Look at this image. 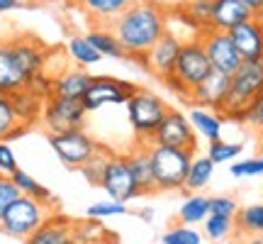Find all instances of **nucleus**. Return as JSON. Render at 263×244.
I'll return each instance as SVG.
<instances>
[{
	"label": "nucleus",
	"mask_w": 263,
	"mask_h": 244,
	"mask_svg": "<svg viewBox=\"0 0 263 244\" xmlns=\"http://www.w3.org/2000/svg\"><path fill=\"white\" fill-rule=\"evenodd\" d=\"M110 29L120 39L127 59L139 61L168 29V12L156 8L149 0H137L115 20Z\"/></svg>",
	"instance_id": "f257e3e1"
},
{
	"label": "nucleus",
	"mask_w": 263,
	"mask_h": 244,
	"mask_svg": "<svg viewBox=\"0 0 263 244\" xmlns=\"http://www.w3.org/2000/svg\"><path fill=\"white\" fill-rule=\"evenodd\" d=\"M263 95V59L241 61V66L232 74V88L222 108V117L232 122H244L249 105Z\"/></svg>",
	"instance_id": "f03ea898"
},
{
	"label": "nucleus",
	"mask_w": 263,
	"mask_h": 244,
	"mask_svg": "<svg viewBox=\"0 0 263 244\" xmlns=\"http://www.w3.org/2000/svg\"><path fill=\"white\" fill-rule=\"evenodd\" d=\"M124 108H127V120H129L134 140L139 144H151L154 132L159 130L161 120L168 113V103L146 88H137L127 98Z\"/></svg>",
	"instance_id": "7ed1b4c3"
},
{
	"label": "nucleus",
	"mask_w": 263,
	"mask_h": 244,
	"mask_svg": "<svg viewBox=\"0 0 263 244\" xmlns=\"http://www.w3.org/2000/svg\"><path fill=\"white\" fill-rule=\"evenodd\" d=\"M149 154H151V164H154L156 193H178V190H185V176H188L193 151L149 144Z\"/></svg>",
	"instance_id": "20e7f679"
},
{
	"label": "nucleus",
	"mask_w": 263,
	"mask_h": 244,
	"mask_svg": "<svg viewBox=\"0 0 263 244\" xmlns=\"http://www.w3.org/2000/svg\"><path fill=\"white\" fill-rule=\"evenodd\" d=\"M54 213V205L34 200V198L20 196L12 205L5 210V215L0 220V232L10 239L25 242L37 227L44 225V220Z\"/></svg>",
	"instance_id": "39448f33"
},
{
	"label": "nucleus",
	"mask_w": 263,
	"mask_h": 244,
	"mask_svg": "<svg viewBox=\"0 0 263 244\" xmlns=\"http://www.w3.org/2000/svg\"><path fill=\"white\" fill-rule=\"evenodd\" d=\"M49 147L57 154V159L64 164L66 169H81L85 161L93 156L95 151L100 149L103 144L90 137L85 130H71L61 132V134H49Z\"/></svg>",
	"instance_id": "423d86ee"
},
{
	"label": "nucleus",
	"mask_w": 263,
	"mask_h": 244,
	"mask_svg": "<svg viewBox=\"0 0 263 244\" xmlns=\"http://www.w3.org/2000/svg\"><path fill=\"white\" fill-rule=\"evenodd\" d=\"M100 188H103L110 200H117V203H129L134 198H141V188L137 183V176L132 171L129 161H127V154H115L110 156L107 166L103 171V179H100Z\"/></svg>",
	"instance_id": "0eeeda50"
},
{
	"label": "nucleus",
	"mask_w": 263,
	"mask_h": 244,
	"mask_svg": "<svg viewBox=\"0 0 263 244\" xmlns=\"http://www.w3.org/2000/svg\"><path fill=\"white\" fill-rule=\"evenodd\" d=\"M85 108L81 100H68V98H57L51 95L44 100V110L39 122L44 125L47 134H61L71 130H85Z\"/></svg>",
	"instance_id": "6e6552de"
},
{
	"label": "nucleus",
	"mask_w": 263,
	"mask_h": 244,
	"mask_svg": "<svg viewBox=\"0 0 263 244\" xmlns=\"http://www.w3.org/2000/svg\"><path fill=\"white\" fill-rule=\"evenodd\" d=\"M212 74V64L207 59L205 49L200 44L197 37L183 39L178 51V59H176V68H173V76L178 78L180 83H185L193 91L197 83H202L207 76Z\"/></svg>",
	"instance_id": "1a4fd4ad"
},
{
	"label": "nucleus",
	"mask_w": 263,
	"mask_h": 244,
	"mask_svg": "<svg viewBox=\"0 0 263 244\" xmlns=\"http://www.w3.org/2000/svg\"><path fill=\"white\" fill-rule=\"evenodd\" d=\"M151 144L159 147H171V149H183V151H197V134L190 125L188 115L180 110H171L166 113V117L161 120L159 130L154 132Z\"/></svg>",
	"instance_id": "9d476101"
},
{
	"label": "nucleus",
	"mask_w": 263,
	"mask_h": 244,
	"mask_svg": "<svg viewBox=\"0 0 263 244\" xmlns=\"http://www.w3.org/2000/svg\"><path fill=\"white\" fill-rule=\"evenodd\" d=\"M139 85L127 83V81H120V78H112V76H93V81L88 85L85 95L81 98L85 113H95L105 105H124L127 98H129Z\"/></svg>",
	"instance_id": "9b49d317"
},
{
	"label": "nucleus",
	"mask_w": 263,
	"mask_h": 244,
	"mask_svg": "<svg viewBox=\"0 0 263 244\" xmlns=\"http://www.w3.org/2000/svg\"><path fill=\"white\" fill-rule=\"evenodd\" d=\"M197 39H200V44H202L207 59L212 64V71H222V74L232 76L241 66V61H244V59L239 57V51H236L229 32L210 27V29H202L197 34Z\"/></svg>",
	"instance_id": "f8f14e48"
},
{
	"label": "nucleus",
	"mask_w": 263,
	"mask_h": 244,
	"mask_svg": "<svg viewBox=\"0 0 263 244\" xmlns=\"http://www.w3.org/2000/svg\"><path fill=\"white\" fill-rule=\"evenodd\" d=\"M180 44H183V39H180L176 32L166 29V34H163V37L149 49V54L139 61L141 68L154 74L159 81L168 78V76L173 74V68H176V59H178Z\"/></svg>",
	"instance_id": "ddd939ff"
},
{
	"label": "nucleus",
	"mask_w": 263,
	"mask_h": 244,
	"mask_svg": "<svg viewBox=\"0 0 263 244\" xmlns=\"http://www.w3.org/2000/svg\"><path fill=\"white\" fill-rule=\"evenodd\" d=\"M229 88H232V76L222 74V71H212L202 83H197L188 95V103L193 108H207L222 113L227 98H229Z\"/></svg>",
	"instance_id": "4468645a"
},
{
	"label": "nucleus",
	"mask_w": 263,
	"mask_h": 244,
	"mask_svg": "<svg viewBox=\"0 0 263 244\" xmlns=\"http://www.w3.org/2000/svg\"><path fill=\"white\" fill-rule=\"evenodd\" d=\"M229 37L234 42L239 57L244 61L251 59H263V20L261 18H251L236 25L234 29H229Z\"/></svg>",
	"instance_id": "2eb2a0df"
},
{
	"label": "nucleus",
	"mask_w": 263,
	"mask_h": 244,
	"mask_svg": "<svg viewBox=\"0 0 263 244\" xmlns=\"http://www.w3.org/2000/svg\"><path fill=\"white\" fill-rule=\"evenodd\" d=\"M71 239H73V220L61 213H51L44 220V225L37 227L22 244H68Z\"/></svg>",
	"instance_id": "dca6fc26"
},
{
	"label": "nucleus",
	"mask_w": 263,
	"mask_h": 244,
	"mask_svg": "<svg viewBox=\"0 0 263 244\" xmlns=\"http://www.w3.org/2000/svg\"><path fill=\"white\" fill-rule=\"evenodd\" d=\"M27 85V76L22 74L17 59L12 54L10 39L0 42V95H12Z\"/></svg>",
	"instance_id": "f3484780"
},
{
	"label": "nucleus",
	"mask_w": 263,
	"mask_h": 244,
	"mask_svg": "<svg viewBox=\"0 0 263 244\" xmlns=\"http://www.w3.org/2000/svg\"><path fill=\"white\" fill-rule=\"evenodd\" d=\"M73 3L88 15L90 22H95L98 27H105V25H112L137 0H73Z\"/></svg>",
	"instance_id": "a211bd4d"
},
{
	"label": "nucleus",
	"mask_w": 263,
	"mask_h": 244,
	"mask_svg": "<svg viewBox=\"0 0 263 244\" xmlns=\"http://www.w3.org/2000/svg\"><path fill=\"white\" fill-rule=\"evenodd\" d=\"M93 81V76L85 68H66L61 74L54 76L51 83V95L57 98H68V100H81L88 91V85Z\"/></svg>",
	"instance_id": "6ab92c4d"
},
{
	"label": "nucleus",
	"mask_w": 263,
	"mask_h": 244,
	"mask_svg": "<svg viewBox=\"0 0 263 244\" xmlns=\"http://www.w3.org/2000/svg\"><path fill=\"white\" fill-rule=\"evenodd\" d=\"M127 154L132 171L137 176V183L141 188V196H151L156 193V179H154V164H151V154H149V144H139L134 142V147Z\"/></svg>",
	"instance_id": "aec40b11"
},
{
	"label": "nucleus",
	"mask_w": 263,
	"mask_h": 244,
	"mask_svg": "<svg viewBox=\"0 0 263 244\" xmlns=\"http://www.w3.org/2000/svg\"><path fill=\"white\" fill-rule=\"evenodd\" d=\"M256 18L241 0H212V27L229 32L236 25Z\"/></svg>",
	"instance_id": "412c9836"
},
{
	"label": "nucleus",
	"mask_w": 263,
	"mask_h": 244,
	"mask_svg": "<svg viewBox=\"0 0 263 244\" xmlns=\"http://www.w3.org/2000/svg\"><path fill=\"white\" fill-rule=\"evenodd\" d=\"M188 120L193 125V130H195L197 137H202V140L210 144V142H217L222 140V130H224V117L215 110H207V108H193L188 113Z\"/></svg>",
	"instance_id": "4be33fe9"
},
{
	"label": "nucleus",
	"mask_w": 263,
	"mask_h": 244,
	"mask_svg": "<svg viewBox=\"0 0 263 244\" xmlns=\"http://www.w3.org/2000/svg\"><path fill=\"white\" fill-rule=\"evenodd\" d=\"M215 176V164L207 154H193L188 166V176H185V190L188 193H200L202 188H207V183Z\"/></svg>",
	"instance_id": "5701e85b"
},
{
	"label": "nucleus",
	"mask_w": 263,
	"mask_h": 244,
	"mask_svg": "<svg viewBox=\"0 0 263 244\" xmlns=\"http://www.w3.org/2000/svg\"><path fill=\"white\" fill-rule=\"evenodd\" d=\"M10 100H12V108H15V113H17L22 125L29 127V125L39 122L42 110H44V100H42V98H37L34 93H29L27 88H22V91L10 95Z\"/></svg>",
	"instance_id": "b1692460"
},
{
	"label": "nucleus",
	"mask_w": 263,
	"mask_h": 244,
	"mask_svg": "<svg viewBox=\"0 0 263 244\" xmlns=\"http://www.w3.org/2000/svg\"><path fill=\"white\" fill-rule=\"evenodd\" d=\"M85 39L93 44L95 51L103 59H127L120 39L115 37V32L110 27H93L85 34Z\"/></svg>",
	"instance_id": "393cba45"
},
{
	"label": "nucleus",
	"mask_w": 263,
	"mask_h": 244,
	"mask_svg": "<svg viewBox=\"0 0 263 244\" xmlns=\"http://www.w3.org/2000/svg\"><path fill=\"white\" fill-rule=\"evenodd\" d=\"M29 127L22 125L12 108V100L10 95H0V142H10V140H17L22 137Z\"/></svg>",
	"instance_id": "a878e982"
},
{
	"label": "nucleus",
	"mask_w": 263,
	"mask_h": 244,
	"mask_svg": "<svg viewBox=\"0 0 263 244\" xmlns=\"http://www.w3.org/2000/svg\"><path fill=\"white\" fill-rule=\"evenodd\" d=\"M66 51H68V57L73 59V64L78 68H90V66L100 64L103 57L95 51V47L85 39V34H73V37H68L66 42Z\"/></svg>",
	"instance_id": "bb28decb"
},
{
	"label": "nucleus",
	"mask_w": 263,
	"mask_h": 244,
	"mask_svg": "<svg viewBox=\"0 0 263 244\" xmlns=\"http://www.w3.org/2000/svg\"><path fill=\"white\" fill-rule=\"evenodd\" d=\"M234 227H236V235L261 237L263 235V203L239 207V213L234 217Z\"/></svg>",
	"instance_id": "cd10ccee"
},
{
	"label": "nucleus",
	"mask_w": 263,
	"mask_h": 244,
	"mask_svg": "<svg viewBox=\"0 0 263 244\" xmlns=\"http://www.w3.org/2000/svg\"><path fill=\"white\" fill-rule=\"evenodd\" d=\"M207 215H210V198L202 193H190L178 210V222L195 227L200 222H205Z\"/></svg>",
	"instance_id": "c85d7f7f"
},
{
	"label": "nucleus",
	"mask_w": 263,
	"mask_h": 244,
	"mask_svg": "<svg viewBox=\"0 0 263 244\" xmlns=\"http://www.w3.org/2000/svg\"><path fill=\"white\" fill-rule=\"evenodd\" d=\"M10 181L15 183V188L20 190V196H27V198H34V200H42V203L54 205V196H51V190H49L44 183H39L32 173L17 169L12 176H10Z\"/></svg>",
	"instance_id": "c756f323"
},
{
	"label": "nucleus",
	"mask_w": 263,
	"mask_h": 244,
	"mask_svg": "<svg viewBox=\"0 0 263 244\" xmlns=\"http://www.w3.org/2000/svg\"><path fill=\"white\" fill-rule=\"evenodd\" d=\"M180 18H185L193 25L195 34H200L202 29H210L212 27V0H190L180 10Z\"/></svg>",
	"instance_id": "7c9ffc66"
},
{
	"label": "nucleus",
	"mask_w": 263,
	"mask_h": 244,
	"mask_svg": "<svg viewBox=\"0 0 263 244\" xmlns=\"http://www.w3.org/2000/svg\"><path fill=\"white\" fill-rule=\"evenodd\" d=\"M205 225V237L210 242H224L227 237L236 235V227H234V217H227V215H215L210 213L207 220L202 222Z\"/></svg>",
	"instance_id": "2f4dec72"
},
{
	"label": "nucleus",
	"mask_w": 263,
	"mask_h": 244,
	"mask_svg": "<svg viewBox=\"0 0 263 244\" xmlns=\"http://www.w3.org/2000/svg\"><path fill=\"white\" fill-rule=\"evenodd\" d=\"M110 156H112V149H107V147L103 144V147H100V149L95 151L93 156L78 169L90 186H100V179H103V171H105V166H107Z\"/></svg>",
	"instance_id": "473e14b6"
},
{
	"label": "nucleus",
	"mask_w": 263,
	"mask_h": 244,
	"mask_svg": "<svg viewBox=\"0 0 263 244\" xmlns=\"http://www.w3.org/2000/svg\"><path fill=\"white\" fill-rule=\"evenodd\" d=\"M103 237H107V232H105V227H103L100 220L88 217V220H81V222H73V242H78V244L107 242V239H103Z\"/></svg>",
	"instance_id": "72a5a7b5"
},
{
	"label": "nucleus",
	"mask_w": 263,
	"mask_h": 244,
	"mask_svg": "<svg viewBox=\"0 0 263 244\" xmlns=\"http://www.w3.org/2000/svg\"><path fill=\"white\" fill-rule=\"evenodd\" d=\"M244 151V144L239 142H227V140H217L207 144V156L212 159V164H227V161H236L239 154Z\"/></svg>",
	"instance_id": "f704fd0d"
},
{
	"label": "nucleus",
	"mask_w": 263,
	"mask_h": 244,
	"mask_svg": "<svg viewBox=\"0 0 263 244\" xmlns=\"http://www.w3.org/2000/svg\"><path fill=\"white\" fill-rule=\"evenodd\" d=\"M202 242H205L202 232H197L193 225H183V222L168 227L163 232V237H161V244H202Z\"/></svg>",
	"instance_id": "c9c22d12"
},
{
	"label": "nucleus",
	"mask_w": 263,
	"mask_h": 244,
	"mask_svg": "<svg viewBox=\"0 0 263 244\" xmlns=\"http://www.w3.org/2000/svg\"><path fill=\"white\" fill-rule=\"evenodd\" d=\"M129 210L124 203H117V200H98L93 205L85 210V217H93V220H110V217H117V215H127Z\"/></svg>",
	"instance_id": "e433bc0d"
},
{
	"label": "nucleus",
	"mask_w": 263,
	"mask_h": 244,
	"mask_svg": "<svg viewBox=\"0 0 263 244\" xmlns=\"http://www.w3.org/2000/svg\"><path fill=\"white\" fill-rule=\"evenodd\" d=\"M229 173H232L234 179H258V176H263V156H251V159L232 161Z\"/></svg>",
	"instance_id": "4c0bfd02"
},
{
	"label": "nucleus",
	"mask_w": 263,
	"mask_h": 244,
	"mask_svg": "<svg viewBox=\"0 0 263 244\" xmlns=\"http://www.w3.org/2000/svg\"><path fill=\"white\" fill-rule=\"evenodd\" d=\"M17 169H20L17 154L12 151V147H10L8 142H0V176L10 179Z\"/></svg>",
	"instance_id": "58836bf2"
},
{
	"label": "nucleus",
	"mask_w": 263,
	"mask_h": 244,
	"mask_svg": "<svg viewBox=\"0 0 263 244\" xmlns=\"http://www.w3.org/2000/svg\"><path fill=\"white\" fill-rule=\"evenodd\" d=\"M210 213L215 215H227V217H236L239 213V205L232 196H215L210 198Z\"/></svg>",
	"instance_id": "ea45409f"
},
{
	"label": "nucleus",
	"mask_w": 263,
	"mask_h": 244,
	"mask_svg": "<svg viewBox=\"0 0 263 244\" xmlns=\"http://www.w3.org/2000/svg\"><path fill=\"white\" fill-rule=\"evenodd\" d=\"M17 198H20V190L15 188V183L10 179H5V176H0V220L5 215V210H8Z\"/></svg>",
	"instance_id": "a19ab883"
},
{
	"label": "nucleus",
	"mask_w": 263,
	"mask_h": 244,
	"mask_svg": "<svg viewBox=\"0 0 263 244\" xmlns=\"http://www.w3.org/2000/svg\"><path fill=\"white\" fill-rule=\"evenodd\" d=\"M244 122L251 125V127L263 137V95L249 105V110H246V115H244Z\"/></svg>",
	"instance_id": "79ce46f5"
},
{
	"label": "nucleus",
	"mask_w": 263,
	"mask_h": 244,
	"mask_svg": "<svg viewBox=\"0 0 263 244\" xmlns=\"http://www.w3.org/2000/svg\"><path fill=\"white\" fill-rule=\"evenodd\" d=\"M149 3H154V5L161 10H166L168 15H176V12H180V10L188 5L190 0H149Z\"/></svg>",
	"instance_id": "37998d69"
},
{
	"label": "nucleus",
	"mask_w": 263,
	"mask_h": 244,
	"mask_svg": "<svg viewBox=\"0 0 263 244\" xmlns=\"http://www.w3.org/2000/svg\"><path fill=\"white\" fill-rule=\"evenodd\" d=\"M241 3H244L246 8L254 12L256 18H261V15H263V0H241Z\"/></svg>",
	"instance_id": "c03bdc74"
},
{
	"label": "nucleus",
	"mask_w": 263,
	"mask_h": 244,
	"mask_svg": "<svg viewBox=\"0 0 263 244\" xmlns=\"http://www.w3.org/2000/svg\"><path fill=\"white\" fill-rule=\"evenodd\" d=\"M22 8V0H0V15L10 12V10H20Z\"/></svg>",
	"instance_id": "a18cd8bd"
},
{
	"label": "nucleus",
	"mask_w": 263,
	"mask_h": 244,
	"mask_svg": "<svg viewBox=\"0 0 263 244\" xmlns=\"http://www.w3.org/2000/svg\"><path fill=\"white\" fill-rule=\"evenodd\" d=\"M139 217L144 222H151V220H154V210H151V207H144V210H139Z\"/></svg>",
	"instance_id": "49530a36"
},
{
	"label": "nucleus",
	"mask_w": 263,
	"mask_h": 244,
	"mask_svg": "<svg viewBox=\"0 0 263 244\" xmlns=\"http://www.w3.org/2000/svg\"><path fill=\"white\" fill-rule=\"evenodd\" d=\"M241 244H263V239L261 237H249L246 242H241Z\"/></svg>",
	"instance_id": "de8ad7c7"
},
{
	"label": "nucleus",
	"mask_w": 263,
	"mask_h": 244,
	"mask_svg": "<svg viewBox=\"0 0 263 244\" xmlns=\"http://www.w3.org/2000/svg\"><path fill=\"white\" fill-rule=\"evenodd\" d=\"M32 3H51V0H32Z\"/></svg>",
	"instance_id": "09e8293b"
},
{
	"label": "nucleus",
	"mask_w": 263,
	"mask_h": 244,
	"mask_svg": "<svg viewBox=\"0 0 263 244\" xmlns=\"http://www.w3.org/2000/svg\"><path fill=\"white\" fill-rule=\"evenodd\" d=\"M68 244H78V242H73V239H71V242H68ZM100 244H107V242H100Z\"/></svg>",
	"instance_id": "8fccbe9b"
},
{
	"label": "nucleus",
	"mask_w": 263,
	"mask_h": 244,
	"mask_svg": "<svg viewBox=\"0 0 263 244\" xmlns=\"http://www.w3.org/2000/svg\"><path fill=\"white\" fill-rule=\"evenodd\" d=\"M261 20H263V15H261Z\"/></svg>",
	"instance_id": "3c124183"
}]
</instances>
